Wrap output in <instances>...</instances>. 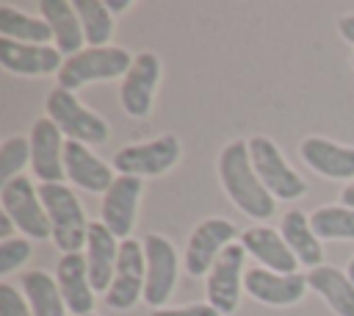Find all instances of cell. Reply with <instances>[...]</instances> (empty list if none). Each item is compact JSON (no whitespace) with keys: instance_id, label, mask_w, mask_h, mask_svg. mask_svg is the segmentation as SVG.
Wrapping results in <instances>:
<instances>
[{"instance_id":"1","label":"cell","mask_w":354,"mask_h":316,"mask_svg":"<svg viewBox=\"0 0 354 316\" xmlns=\"http://www.w3.org/2000/svg\"><path fill=\"white\" fill-rule=\"evenodd\" d=\"M218 180L232 200L238 211H243L252 219H268L274 216L277 200L257 177L252 158H249V141L235 139L230 141L218 155Z\"/></svg>"},{"instance_id":"2","label":"cell","mask_w":354,"mask_h":316,"mask_svg":"<svg viewBox=\"0 0 354 316\" xmlns=\"http://www.w3.org/2000/svg\"><path fill=\"white\" fill-rule=\"evenodd\" d=\"M39 197L50 216L53 241L61 249V255L80 252V247H86V238H88V222L75 191H69L64 183H41Z\"/></svg>"},{"instance_id":"3","label":"cell","mask_w":354,"mask_h":316,"mask_svg":"<svg viewBox=\"0 0 354 316\" xmlns=\"http://www.w3.org/2000/svg\"><path fill=\"white\" fill-rule=\"evenodd\" d=\"M133 61L136 58L124 47H88L72 58H64V67L58 72V86L66 91H75L94 80L124 78Z\"/></svg>"},{"instance_id":"4","label":"cell","mask_w":354,"mask_h":316,"mask_svg":"<svg viewBox=\"0 0 354 316\" xmlns=\"http://www.w3.org/2000/svg\"><path fill=\"white\" fill-rule=\"evenodd\" d=\"M47 119H53L58 130L66 133L69 141L102 144L108 139V122L86 105H80V100L61 86L47 94Z\"/></svg>"},{"instance_id":"5","label":"cell","mask_w":354,"mask_h":316,"mask_svg":"<svg viewBox=\"0 0 354 316\" xmlns=\"http://www.w3.org/2000/svg\"><path fill=\"white\" fill-rule=\"evenodd\" d=\"M249 158H252L257 177L263 180V186L271 191L274 200H299L307 191V183L282 158L279 147L268 136H252L249 139Z\"/></svg>"},{"instance_id":"6","label":"cell","mask_w":354,"mask_h":316,"mask_svg":"<svg viewBox=\"0 0 354 316\" xmlns=\"http://www.w3.org/2000/svg\"><path fill=\"white\" fill-rule=\"evenodd\" d=\"M0 202H3V213L11 216V222L22 230L25 238H47V236L53 238L50 216L41 205L39 188H33V183L25 175L3 183Z\"/></svg>"},{"instance_id":"7","label":"cell","mask_w":354,"mask_h":316,"mask_svg":"<svg viewBox=\"0 0 354 316\" xmlns=\"http://www.w3.org/2000/svg\"><path fill=\"white\" fill-rule=\"evenodd\" d=\"M180 161V141L174 136H158L152 141L127 144L113 155V169L133 177H155L169 172Z\"/></svg>"},{"instance_id":"8","label":"cell","mask_w":354,"mask_h":316,"mask_svg":"<svg viewBox=\"0 0 354 316\" xmlns=\"http://www.w3.org/2000/svg\"><path fill=\"white\" fill-rule=\"evenodd\" d=\"M144 283H147V255L144 244L136 238H124L119 244V261H116V274L113 283L105 294L108 308L127 310L144 297Z\"/></svg>"},{"instance_id":"9","label":"cell","mask_w":354,"mask_h":316,"mask_svg":"<svg viewBox=\"0 0 354 316\" xmlns=\"http://www.w3.org/2000/svg\"><path fill=\"white\" fill-rule=\"evenodd\" d=\"M235 225L230 219H205L202 225L194 227V233L188 236V244H185V255H183V263H185V272L191 277H202V274H210L216 258L232 244L235 238Z\"/></svg>"},{"instance_id":"10","label":"cell","mask_w":354,"mask_h":316,"mask_svg":"<svg viewBox=\"0 0 354 316\" xmlns=\"http://www.w3.org/2000/svg\"><path fill=\"white\" fill-rule=\"evenodd\" d=\"M147 255V283H144V302L155 310L171 297L177 283V249L166 236L149 233L144 238Z\"/></svg>"},{"instance_id":"11","label":"cell","mask_w":354,"mask_h":316,"mask_svg":"<svg viewBox=\"0 0 354 316\" xmlns=\"http://www.w3.org/2000/svg\"><path fill=\"white\" fill-rule=\"evenodd\" d=\"M158 80H160V58L155 53H138L119 89V100L127 116L144 119L152 111Z\"/></svg>"},{"instance_id":"12","label":"cell","mask_w":354,"mask_h":316,"mask_svg":"<svg viewBox=\"0 0 354 316\" xmlns=\"http://www.w3.org/2000/svg\"><path fill=\"white\" fill-rule=\"evenodd\" d=\"M243 247L230 244L213 263L207 274V305H213L221 316L235 313L241 299V272H243Z\"/></svg>"},{"instance_id":"13","label":"cell","mask_w":354,"mask_h":316,"mask_svg":"<svg viewBox=\"0 0 354 316\" xmlns=\"http://www.w3.org/2000/svg\"><path fill=\"white\" fill-rule=\"evenodd\" d=\"M141 177L133 175H116L111 188L102 194V225L119 238H130L133 225H136V211H138V197H141Z\"/></svg>"},{"instance_id":"14","label":"cell","mask_w":354,"mask_h":316,"mask_svg":"<svg viewBox=\"0 0 354 316\" xmlns=\"http://www.w3.org/2000/svg\"><path fill=\"white\" fill-rule=\"evenodd\" d=\"M243 288L263 305H293L307 291V274H279L266 266H252L243 272Z\"/></svg>"},{"instance_id":"15","label":"cell","mask_w":354,"mask_h":316,"mask_svg":"<svg viewBox=\"0 0 354 316\" xmlns=\"http://www.w3.org/2000/svg\"><path fill=\"white\" fill-rule=\"evenodd\" d=\"M64 133L53 119H36L30 128V164L33 175L41 183H61L66 169H64Z\"/></svg>"},{"instance_id":"16","label":"cell","mask_w":354,"mask_h":316,"mask_svg":"<svg viewBox=\"0 0 354 316\" xmlns=\"http://www.w3.org/2000/svg\"><path fill=\"white\" fill-rule=\"evenodd\" d=\"M55 283L61 288V297H64V305L69 313H75V316L94 313L91 310L94 308V288L88 280L86 255H80V252L61 255L58 266H55Z\"/></svg>"},{"instance_id":"17","label":"cell","mask_w":354,"mask_h":316,"mask_svg":"<svg viewBox=\"0 0 354 316\" xmlns=\"http://www.w3.org/2000/svg\"><path fill=\"white\" fill-rule=\"evenodd\" d=\"M299 155L321 177H332V180L354 177V147L335 144L324 136H307L299 144Z\"/></svg>"},{"instance_id":"18","label":"cell","mask_w":354,"mask_h":316,"mask_svg":"<svg viewBox=\"0 0 354 316\" xmlns=\"http://www.w3.org/2000/svg\"><path fill=\"white\" fill-rule=\"evenodd\" d=\"M119 238L102 225V222H88V238H86V263H88V280L94 291L108 294L113 274H116V261H119Z\"/></svg>"},{"instance_id":"19","label":"cell","mask_w":354,"mask_h":316,"mask_svg":"<svg viewBox=\"0 0 354 316\" xmlns=\"http://www.w3.org/2000/svg\"><path fill=\"white\" fill-rule=\"evenodd\" d=\"M241 247L257 258L266 269L271 272H279V274H296V255L290 252V247L285 244L282 233L274 230V227H266V225H254V227H246L243 236H241Z\"/></svg>"},{"instance_id":"20","label":"cell","mask_w":354,"mask_h":316,"mask_svg":"<svg viewBox=\"0 0 354 316\" xmlns=\"http://www.w3.org/2000/svg\"><path fill=\"white\" fill-rule=\"evenodd\" d=\"M0 64L14 75H50L61 72L64 58L55 47L47 44H22L0 39Z\"/></svg>"},{"instance_id":"21","label":"cell","mask_w":354,"mask_h":316,"mask_svg":"<svg viewBox=\"0 0 354 316\" xmlns=\"http://www.w3.org/2000/svg\"><path fill=\"white\" fill-rule=\"evenodd\" d=\"M64 169H66V177L83 188V191H91V194H105L111 188V183L116 180L111 175V169L80 141H69L64 144Z\"/></svg>"},{"instance_id":"22","label":"cell","mask_w":354,"mask_h":316,"mask_svg":"<svg viewBox=\"0 0 354 316\" xmlns=\"http://www.w3.org/2000/svg\"><path fill=\"white\" fill-rule=\"evenodd\" d=\"M39 11L44 14L41 19L50 25L53 30V39H55V50L66 58L77 55L83 50V25H80V17L75 11V3H66V0H41L39 3Z\"/></svg>"},{"instance_id":"23","label":"cell","mask_w":354,"mask_h":316,"mask_svg":"<svg viewBox=\"0 0 354 316\" xmlns=\"http://www.w3.org/2000/svg\"><path fill=\"white\" fill-rule=\"evenodd\" d=\"M307 286L318 291L337 316H354V283L335 266H315L307 274Z\"/></svg>"},{"instance_id":"24","label":"cell","mask_w":354,"mask_h":316,"mask_svg":"<svg viewBox=\"0 0 354 316\" xmlns=\"http://www.w3.org/2000/svg\"><path fill=\"white\" fill-rule=\"evenodd\" d=\"M279 233H282L285 244L290 247V252L296 255L299 263H304V266H310V269L321 266L324 249H321V241H318V236L313 233L310 219H307L304 211H288V213L282 216Z\"/></svg>"},{"instance_id":"25","label":"cell","mask_w":354,"mask_h":316,"mask_svg":"<svg viewBox=\"0 0 354 316\" xmlns=\"http://www.w3.org/2000/svg\"><path fill=\"white\" fill-rule=\"evenodd\" d=\"M22 294H25L33 316H66L61 288H58L55 277H50L47 272H41V269L25 272L22 274Z\"/></svg>"},{"instance_id":"26","label":"cell","mask_w":354,"mask_h":316,"mask_svg":"<svg viewBox=\"0 0 354 316\" xmlns=\"http://www.w3.org/2000/svg\"><path fill=\"white\" fill-rule=\"evenodd\" d=\"M0 36L22 44H47V39H53V30L39 17H28L11 6H0Z\"/></svg>"},{"instance_id":"27","label":"cell","mask_w":354,"mask_h":316,"mask_svg":"<svg viewBox=\"0 0 354 316\" xmlns=\"http://www.w3.org/2000/svg\"><path fill=\"white\" fill-rule=\"evenodd\" d=\"M310 227L318 238H337L351 241L354 238V208L346 205H321L310 213Z\"/></svg>"},{"instance_id":"28","label":"cell","mask_w":354,"mask_h":316,"mask_svg":"<svg viewBox=\"0 0 354 316\" xmlns=\"http://www.w3.org/2000/svg\"><path fill=\"white\" fill-rule=\"evenodd\" d=\"M75 11L83 25V36L91 47H105V42L113 33V14L102 0H72Z\"/></svg>"},{"instance_id":"29","label":"cell","mask_w":354,"mask_h":316,"mask_svg":"<svg viewBox=\"0 0 354 316\" xmlns=\"http://www.w3.org/2000/svg\"><path fill=\"white\" fill-rule=\"evenodd\" d=\"M28 161H30V139H25V136L6 139L3 150H0V183L19 177Z\"/></svg>"},{"instance_id":"30","label":"cell","mask_w":354,"mask_h":316,"mask_svg":"<svg viewBox=\"0 0 354 316\" xmlns=\"http://www.w3.org/2000/svg\"><path fill=\"white\" fill-rule=\"evenodd\" d=\"M30 258V241L28 238H8L0 241V274H11Z\"/></svg>"},{"instance_id":"31","label":"cell","mask_w":354,"mask_h":316,"mask_svg":"<svg viewBox=\"0 0 354 316\" xmlns=\"http://www.w3.org/2000/svg\"><path fill=\"white\" fill-rule=\"evenodd\" d=\"M0 316H33L28 299H22V294L8 283L0 286Z\"/></svg>"},{"instance_id":"32","label":"cell","mask_w":354,"mask_h":316,"mask_svg":"<svg viewBox=\"0 0 354 316\" xmlns=\"http://www.w3.org/2000/svg\"><path fill=\"white\" fill-rule=\"evenodd\" d=\"M152 316H221L213 305L207 302H196V305H185V308H158L152 310Z\"/></svg>"},{"instance_id":"33","label":"cell","mask_w":354,"mask_h":316,"mask_svg":"<svg viewBox=\"0 0 354 316\" xmlns=\"http://www.w3.org/2000/svg\"><path fill=\"white\" fill-rule=\"evenodd\" d=\"M337 30H340V36H343L348 44H354V14L340 17V19H337Z\"/></svg>"},{"instance_id":"34","label":"cell","mask_w":354,"mask_h":316,"mask_svg":"<svg viewBox=\"0 0 354 316\" xmlns=\"http://www.w3.org/2000/svg\"><path fill=\"white\" fill-rule=\"evenodd\" d=\"M14 227H17V225L11 222V216H8V213H0V238H3V241L11 238V230H14Z\"/></svg>"},{"instance_id":"35","label":"cell","mask_w":354,"mask_h":316,"mask_svg":"<svg viewBox=\"0 0 354 316\" xmlns=\"http://www.w3.org/2000/svg\"><path fill=\"white\" fill-rule=\"evenodd\" d=\"M340 205H346V208H354V183H348V186L340 191Z\"/></svg>"},{"instance_id":"36","label":"cell","mask_w":354,"mask_h":316,"mask_svg":"<svg viewBox=\"0 0 354 316\" xmlns=\"http://www.w3.org/2000/svg\"><path fill=\"white\" fill-rule=\"evenodd\" d=\"M105 6H108V11H111V14H122V11H127V8H130V0H108Z\"/></svg>"},{"instance_id":"37","label":"cell","mask_w":354,"mask_h":316,"mask_svg":"<svg viewBox=\"0 0 354 316\" xmlns=\"http://www.w3.org/2000/svg\"><path fill=\"white\" fill-rule=\"evenodd\" d=\"M346 274H348V277H351V283H354V258L348 261V272H346Z\"/></svg>"},{"instance_id":"38","label":"cell","mask_w":354,"mask_h":316,"mask_svg":"<svg viewBox=\"0 0 354 316\" xmlns=\"http://www.w3.org/2000/svg\"><path fill=\"white\" fill-rule=\"evenodd\" d=\"M351 67H354V58H351Z\"/></svg>"},{"instance_id":"39","label":"cell","mask_w":354,"mask_h":316,"mask_svg":"<svg viewBox=\"0 0 354 316\" xmlns=\"http://www.w3.org/2000/svg\"><path fill=\"white\" fill-rule=\"evenodd\" d=\"M88 316H97V313H88Z\"/></svg>"}]
</instances>
